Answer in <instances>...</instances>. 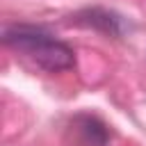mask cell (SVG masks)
<instances>
[{
	"mask_svg": "<svg viewBox=\"0 0 146 146\" xmlns=\"http://www.w3.org/2000/svg\"><path fill=\"white\" fill-rule=\"evenodd\" d=\"M75 21L82 23V25H87V27L100 30L105 34H121V21H119V16L112 14V11H107V9H98V7L84 9V11H80L75 16Z\"/></svg>",
	"mask_w": 146,
	"mask_h": 146,
	"instance_id": "cell-3",
	"label": "cell"
},
{
	"mask_svg": "<svg viewBox=\"0 0 146 146\" xmlns=\"http://www.w3.org/2000/svg\"><path fill=\"white\" fill-rule=\"evenodd\" d=\"M2 41L14 50L25 52L32 62L50 73L66 71L75 64V55L64 41H57L52 34L34 25H7Z\"/></svg>",
	"mask_w": 146,
	"mask_h": 146,
	"instance_id": "cell-1",
	"label": "cell"
},
{
	"mask_svg": "<svg viewBox=\"0 0 146 146\" xmlns=\"http://www.w3.org/2000/svg\"><path fill=\"white\" fill-rule=\"evenodd\" d=\"M71 132L75 135L78 146H107V139H110L107 125L91 114L75 116L71 123Z\"/></svg>",
	"mask_w": 146,
	"mask_h": 146,
	"instance_id": "cell-2",
	"label": "cell"
}]
</instances>
